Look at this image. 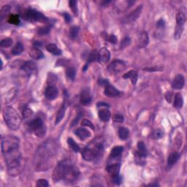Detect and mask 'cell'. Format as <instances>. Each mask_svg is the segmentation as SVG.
<instances>
[{
  "label": "cell",
  "instance_id": "43",
  "mask_svg": "<svg viewBox=\"0 0 187 187\" xmlns=\"http://www.w3.org/2000/svg\"><path fill=\"white\" fill-rule=\"evenodd\" d=\"M113 122L116 123H122L124 122V116L120 115V114H116V115L113 116Z\"/></svg>",
  "mask_w": 187,
  "mask_h": 187
},
{
  "label": "cell",
  "instance_id": "24",
  "mask_svg": "<svg viewBox=\"0 0 187 187\" xmlns=\"http://www.w3.org/2000/svg\"><path fill=\"white\" fill-rule=\"evenodd\" d=\"M46 50L49 51L50 54L55 55V56H59L61 54V50L55 45V44L50 43L46 46Z\"/></svg>",
  "mask_w": 187,
  "mask_h": 187
},
{
  "label": "cell",
  "instance_id": "22",
  "mask_svg": "<svg viewBox=\"0 0 187 187\" xmlns=\"http://www.w3.org/2000/svg\"><path fill=\"white\" fill-rule=\"evenodd\" d=\"M149 43V37L146 32H142L139 37L140 48H145Z\"/></svg>",
  "mask_w": 187,
  "mask_h": 187
},
{
  "label": "cell",
  "instance_id": "14",
  "mask_svg": "<svg viewBox=\"0 0 187 187\" xmlns=\"http://www.w3.org/2000/svg\"><path fill=\"white\" fill-rule=\"evenodd\" d=\"M111 59V53L106 48H102L99 51V62L107 63Z\"/></svg>",
  "mask_w": 187,
  "mask_h": 187
},
{
  "label": "cell",
  "instance_id": "46",
  "mask_svg": "<svg viewBox=\"0 0 187 187\" xmlns=\"http://www.w3.org/2000/svg\"><path fill=\"white\" fill-rule=\"evenodd\" d=\"M129 43H130V39H129L128 37H126L122 41V43H121V48H122H122H124L125 47H127V45H129Z\"/></svg>",
  "mask_w": 187,
  "mask_h": 187
},
{
  "label": "cell",
  "instance_id": "36",
  "mask_svg": "<svg viewBox=\"0 0 187 187\" xmlns=\"http://www.w3.org/2000/svg\"><path fill=\"white\" fill-rule=\"evenodd\" d=\"M8 22L10 23L15 24V25H18L20 23V18L19 16L16 14H13L9 16Z\"/></svg>",
  "mask_w": 187,
  "mask_h": 187
},
{
  "label": "cell",
  "instance_id": "29",
  "mask_svg": "<svg viewBox=\"0 0 187 187\" xmlns=\"http://www.w3.org/2000/svg\"><path fill=\"white\" fill-rule=\"evenodd\" d=\"M23 45H22L21 43H17L15 44L14 47L12 48V50H11V54L13 55H14V56H18V55H20L21 54L22 52H23Z\"/></svg>",
  "mask_w": 187,
  "mask_h": 187
},
{
  "label": "cell",
  "instance_id": "16",
  "mask_svg": "<svg viewBox=\"0 0 187 187\" xmlns=\"http://www.w3.org/2000/svg\"><path fill=\"white\" fill-rule=\"evenodd\" d=\"M185 84V79L182 75H178L175 77L174 80L173 81L172 86L175 89H181L184 87Z\"/></svg>",
  "mask_w": 187,
  "mask_h": 187
},
{
  "label": "cell",
  "instance_id": "18",
  "mask_svg": "<svg viewBox=\"0 0 187 187\" xmlns=\"http://www.w3.org/2000/svg\"><path fill=\"white\" fill-rule=\"evenodd\" d=\"M104 94L105 95L108 96V97H116V96L119 95L120 91L113 86L107 85L105 86Z\"/></svg>",
  "mask_w": 187,
  "mask_h": 187
},
{
  "label": "cell",
  "instance_id": "8",
  "mask_svg": "<svg viewBox=\"0 0 187 187\" xmlns=\"http://www.w3.org/2000/svg\"><path fill=\"white\" fill-rule=\"evenodd\" d=\"M19 139L13 135H6L2 138L1 149L2 152L10 150V149L19 146Z\"/></svg>",
  "mask_w": 187,
  "mask_h": 187
},
{
  "label": "cell",
  "instance_id": "11",
  "mask_svg": "<svg viewBox=\"0 0 187 187\" xmlns=\"http://www.w3.org/2000/svg\"><path fill=\"white\" fill-rule=\"evenodd\" d=\"M21 69L24 70V72H26L28 76H31L32 75L36 74L37 70L36 64L32 61H26V62L22 65Z\"/></svg>",
  "mask_w": 187,
  "mask_h": 187
},
{
  "label": "cell",
  "instance_id": "10",
  "mask_svg": "<svg viewBox=\"0 0 187 187\" xmlns=\"http://www.w3.org/2000/svg\"><path fill=\"white\" fill-rule=\"evenodd\" d=\"M142 8H143L142 5H140L139 7H138L135 10H133L132 12L130 13L129 14H128L124 17V18L123 19V22H124V23H129L135 21L138 18V17H139L140 13H141Z\"/></svg>",
  "mask_w": 187,
  "mask_h": 187
},
{
  "label": "cell",
  "instance_id": "32",
  "mask_svg": "<svg viewBox=\"0 0 187 187\" xmlns=\"http://www.w3.org/2000/svg\"><path fill=\"white\" fill-rule=\"evenodd\" d=\"M184 25H179V24H177L176 27H175V33H174V37L175 39H179L181 38L182 33L184 32Z\"/></svg>",
  "mask_w": 187,
  "mask_h": 187
},
{
  "label": "cell",
  "instance_id": "25",
  "mask_svg": "<svg viewBox=\"0 0 187 187\" xmlns=\"http://www.w3.org/2000/svg\"><path fill=\"white\" fill-rule=\"evenodd\" d=\"M99 118H100L102 122H107L111 118V113L108 110L102 109L99 111Z\"/></svg>",
  "mask_w": 187,
  "mask_h": 187
},
{
  "label": "cell",
  "instance_id": "12",
  "mask_svg": "<svg viewBox=\"0 0 187 187\" xmlns=\"http://www.w3.org/2000/svg\"><path fill=\"white\" fill-rule=\"evenodd\" d=\"M91 92H90L89 89V88H84L81 92V102L85 105H89L91 102Z\"/></svg>",
  "mask_w": 187,
  "mask_h": 187
},
{
  "label": "cell",
  "instance_id": "30",
  "mask_svg": "<svg viewBox=\"0 0 187 187\" xmlns=\"http://www.w3.org/2000/svg\"><path fill=\"white\" fill-rule=\"evenodd\" d=\"M129 132L126 127H120L118 129V137L122 140H127L129 137Z\"/></svg>",
  "mask_w": 187,
  "mask_h": 187
},
{
  "label": "cell",
  "instance_id": "6",
  "mask_svg": "<svg viewBox=\"0 0 187 187\" xmlns=\"http://www.w3.org/2000/svg\"><path fill=\"white\" fill-rule=\"evenodd\" d=\"M21 17L24 21L29 22L36 21H45L47 20L45 15L39 11L32 10V9H26L21 13Z\"/></svg>",
  "mask_w": 187,
  "mask_h": 187
},
{
  "label": "cell",
  "instance_id": "5",
  "mask_svg": "<svg viewBox=\"0 0 187 187\" xmlns=\"http://www.w3.org/2000/svg\"><path fill=\"white\" fill-rule=\"evenodd\" d=\"M103 152V146L101 143L89 145L83 149L82 156L83 159L90 162L95 159Z\"/></svg>",
  "mask_w": 187,
  "mask_h": 187
},
{
  "label": "cell",
  "instance_id": "20",
  "mask_svg": "<svg viewBox=\"0 0 187 187\" xmlns=\"http://www.w3.org/2000/svg\"><path fill=\"white\" fill-rule=\"evenodd\" d=\"M29 56L34 59H41L44 57V54L38 48L34 47L29 50Z\"/></svg>",
  "mask_w": 187,
  "mask_h": 187
},
{
  "label": "cell",
  "instance_id": "34",
  "mask_svg": "<svg viewBox=\"0 0 187 187\" xmlns=\"http://www.w3.org/2000/svg\"><path fill=\"white\" fill-rule=\"evenodd\" d=\"M67 143L69 145L70 148H71L75 152H78L80 151V147L78 146V145L75 142V140L72 138H69L67 139Z\"/></svg>",
  "mask_w": 187,
  "mask_h": 187
},
{
  "label": "cell",
  "instance_id": "1",
  "mask_svg": "<svg viewBox=\"0 0 187 187\" xmlns=\"http://www.w3.org/2000/svg\"><path fill=\"white\" fill-rule=\"evenodd\" d=\"M57 153V145L53 140L44 142L38 147L34 156V165L37 170H46L51 165Z\"/></svg>",
  "mask_w": 187,
  "mask_h": 187
},
{
  "label": "cell",
  "instance_id": "21",
  "mask_svg": "<svg viewBox=\"0 0 187 187\" xmlns=\"http://www.w3.org/2000/svg\"><path fill=\"white\" fill-rule=\"evenodd\" d=\"M123 78L124 79H130L133 85H135L136 83L138 81V72L135 71V70H131L127 73H125L124 75H123Z\"/></svg>",
  "mask_w": 187,
  "mask_h": 187
},
{
  "label": "cell",
  "instance_id": "28",
  "mask_svg": "<svg viewBox=\"0 0 187 187\" xmlns=\"http://www.w3.org/2000/svg\"><path fill=\"white\" fill-rule=\"evenodd\" d=\"M65 111H66V103L65 102L63 103L62 106H61L60 107V109L59 110L58 113H57L56 118V124H59V123L63 119L64 116H65Z\"/></svg>",
  "mask_w": 187,
  "mask_h": 187
},
{
  "label": "cell",
  "instance_id": "13",
  "mask_svg": "<svg viewBox=\"0 0 187 187\" xmlns=\"http://www.w3.org/2000/svg\"><path fill=\"white\" fill-rule=\"evenodd\" d=\"M58 95V90L54 85H49L45 89V96L49 100H54Z\"/></svg>",
  "mask_w": 187,
  "mask_h": 187
},
{
  "label": "cell",
  "instance_id": "55",
  "mask_svg": "<svg viewBox=\"0 0 187 187\" xmlns=\"http://www.w3.org/2000/svg\"><path fill=\"white\" fill-rule=\"evenodd\" d=\"M150 186H159V184H150Z\"/></svg>",
  "mask_w": 187,
  "mask_h": 187
},
{
  "label": "cell",
  "instance_id": "44",
  "mask_svg": "<svg viewBox=\"0 0 187 187\" xmlns=\"http://www.w3.org/2000/svg\"><path fill=\"white\" fill-rule=\"evenodd\" d=\"M49 186L48 181L45 179H39L37 182V186L38 187H47Z\"/></svg>",
  "mask_w": 187,
  "mask_h": 187
},
{
  "label": "cell",
  "instance_id": "17",
  "mask_svg": "<svg viewBox=\"0 0 187 187\" xmlns=\"http://www.w3.org/2000/svg\"><path fill=\"white\" fill-rule=\"evenodd\" d=\"M120 168H121V164L119 163H118V162H116V163L109 164L107 166L106 169H107V173H108L109 174L113 177V176H115V175H119Z\"/></svg>",
  "mask_w": 187,
  "mask_h": 187
},
{
  "label": "cell",
  "instance_id": "27",
  "mask_svg": "<svg viewBox=\"0 0 187 187\" xmlns=\"http://www.w3.org/2000/svg\"><path fill=\"white\" fill-rule=\"evenodd\" d=\"M184 104L183 96L181 93H176L175 96L174 100V107L175 108H181Z\"/></svg>",
  "mask_w": 187,
  "mask_h": 187
},
{
  "label": "cell",
  "instance_id": "41",
  "mask_svg": "<svg viewBox=\"0 0 187 187\" xmlns=\"http://www.w3.org/2000/svg\"><path fill=\"white\" fill-rule=\"evenodd\" d=\"M69 4H70V8L72 9V12L75 15L77 14L78 13V8H77V2L75 1V0H72V1L69 2Z\"/></svg>",
  "mask_w": 187,
  "mask_h": 187
},
{
  "label": "cell",
  "instance_id": "26",
  "mask_svg": "<svg viewBox=\"0 0 187 187\" xmlns=\"http://www.w3.org/2000/svg\"><path fill=\"white\" fill-rule=\"evenodd\" d=\"M180 158V154L177 152L171 153L168 159V167H172Z\"/></svg>",
  "mask_w": 187,
  "mask_h": 187
},
{
  "label": "cell",
  "instance_id": "15",
  "mask_svg": "<svg viewBox=\"0 0 187 187\" xmlns=\"http://www.w3.org/2000/svg\"><path fill=\"white\" fill-rule=\"evenodd\" d=\"M123 151H124V148H123L122 146H115L113 149H112L109 159H111L112 161H113V160L119 159L121 157H122Z\"/></svg>",
  "mask_w": 187,
  "mask_h": 187
},
{
  "label": "cell",
  "instance_id": "48",
  "mask_svg": "<svg viewBox=\"0 0 187 187\" xmlns=\"http://www.w3.org/2000/svg\"><path fill=\"white\" fill-rule=\"evenodd\" d=\"M32 111H31L30 109H26L23 113V115L24 116V118L29 117V116L32 115Z\"/></svg>",
  "mask_w": 187,
  "mask_h": 187
},
{
  "label": "cell",
  "instance_id": "37",
  "mask_svg": "<svg viewBox=\"0 0 187 187\" xmlns=\"http://www.w3.org/2000/svg\"><path fill=\"white\" fill-rule=\"evenodd\" d=\"M13 41L11 38H5L1 41L0 45L2 48H9L13 45Z\"/></svg>",
  "mask_w": 187,
  "mask_h": 187
},
{
  "label": "cell",
  "instance_id": "31",
  "mask_svg": "<svg viewBox=\"0 0 187 187\" xmlns=\"http://www.w3.org/2000/svg\"><path fill=\"white\" fill-rule=\"evenodd\" d=\"M102 36L105 40L108 41L109 43L112 44H116L117 43V38L114 34H108L107 33H102Z\"/></svg>",
  "mask_w": 187,
  "mask_h": 187
},
{
  "label": "cell",
  "instance_id": "51",
  "mask_svg": "<svg viewBox=\"0 0 187 187\" xmlns=\"http://www.w3.org/2000/svg\"><path fill=\"white\" fill-rule=\"evenodd\" d=\"M64 17H65V21H66V22H67V23H69V22H70L72 21L71 16H70V15L67 13H64Z\"/></svg>",
  "mask_w": 187,
  "mask_h": 187
},
{
  "label": "cell",
  "instance_id": "33",
  "mask_svg": "<svg viewBox=\"0 0 187 187\" xmlns=\"http://www.w3.org/2000/svg\"><path fill=\"white\" fill-rule=\"evenodd\" d=\"M75 73L76 70L74 67H68L67 70H66V75H67V78L70 79V80L73 81L75 79Z\"/></svg>",
  "mask_w": 187,
  "mask_h": 187
},
{
  "label": "cell",
  "instance_id": "45",
  "mask_svg": "<svg viewBox=\"0 0 187 187\" xmlns=\"http://www.w3.org/2000/svg\"><path fill=\"white\" fill-rule=\"evenodd\" d=\"M81 124H82V126L83 127H90L91 129H94V125L92 124V123L87 119H83L82 121Z\"/></svg>",
  "mask_w": 187,
  "mask_h": 187
},
{
  "label": "cell",
  "instance_id": "54",
  "mask_svg": "<svg viewBox=\"0 0 187 187\" xmlns=\"http://www.w3.org/2000/svg\"><path fill=\"white\" fill-rule=\"evenodd\" d=\"M34 45H35V47H38V46L42 45L43 44H42V43H40V42L36 41V42H34Z\"/></svg>",
  "mask_w": 187,
  "mask_h": 187
},
{
  "label": "cell",
  "instance_id": "39",
  "mask_svg": "<svg viewBox=\"0 0 187 187\" xmlns=\"http://www.w3.org/2000/svg\"><path fill=\"white\" fill-rule=\"evenodd\" d=\"M50 28L49 26H43L37 30V34L39 35H46L50 32Z\"/></svg>",
  "mask_w": 187,
  "mask_h": 187
},
{
  "label": "cell",
  "instance_id": "2",
  "mask_svg": "<svg viewBox=\"0 0 187 187\" xmlns=\"http://www.w3.org/2000/svg\"><path fill=\"white\" fill-rule=\"evenodd\" d=\"M80 175V171L77 166L70 159H64L57 164L52 175L55 182L65 181L68 183L75 181Z\"/></svg>",
  "mask_w": 187,
  "mask_h": 187
},
{
  "label": "cell",
  "instance_id": "35",
  "mask_svg": "<svg viewBox=\"0 0 187 187\" xmlns=\"http://www.w3.org/2000/svg\"><path fill=\"white\" fill-rule=\"evenodd\" d=\"M176 21H177V24H179V25L184 26V23H185V21H186V15L184 14V13L179 12L178 13Z\"/></svg>",
  "mask_w": 187,
  "mask_h": 187
},
{
  "label": "cell",
  "instance_id": "52",
  "mask_svg": "<svg viewBox=\"0 0 187 187\" xmlns=\"http://www.w3.org/2000/svg\"><path fill=\"white\" fill-rule=\"evenodd\" d=\"M98 83L101 86H105V85L107 86V85H108V81L101 78V79H100V80H99Z\"/></svg>",
  "mask_w": 187,
  "mask_h": 187
},
{
  "label": "cell",
  "instance_id": "42",
  "mask_svg": "<svg viewBox=\"0 0 187 187\" xmlns=\"http://www.w3.org/2000/svg\"><path fill=\"white\" fill-rule=\"evenodd\" d=\"M163 135H164V133L161 129H157V130H155L153 132V135H152L153 138H154V139H159V138H162L163 137Z\"/></svg>",
  "mask_w": 187,
  "mask_h": 187
},
{
  "label": "cell",
  "instance_id": "49",
  "mask_svg": "<svg viewBox=\"0 0 187 187\" xmlns=\"http://www.w3.org/2000/svg\"><path fill=\"white\" fill-rule=\"evenodd\" d=\"M164 25H165V23H164V20H162V19H160L159 21L157 22V27L160 28V29L164 28Z\"/></svg>",
  "mask_w": 187,
  "mask_h": 187
},
{
  "label": "cell",
  "instance_id": "38",
  "mask_svg": "<svg viewBox=\"0 0 187 187\" xmlns=\"http://www.w3.org/2000/svg\"><path fill=\"white\" fill-rule=\"evenodd\" d=\"M10 7L9 5H4L3 8H2L1 12H0V18H1V20H2L4 17L8 15L9 12H10Z\"/></svg>",
  "mask_w": 187,
  "mask_h": 187
},
{
  "label": "cell",
  "instance_id": "40",
  "mask_svg": "<svg viewBox=\"0 0 187 187\" xmlns=\"http://www.w3.org/2000/svg\"><path fill=\"white\" fill-rule=\"evenodd\" d=\"M79 32V27L78 26H72V27L70 29V37H72V38H75V37H77Z\"/></svg>",
  "mask_w": 187,
  "mask_h": 187
},
{
  "label": "cell",
  "instance_id": "23",
  "mask_svg": "<svg viewBox=\"0 0 187 187\" xmlns=\"http://www.w3.org/2000/svg\"><path fill=\"white\" fill-rule=\"evenodd\" d=\"M138 154L139 157L145 158L148 155V151H147L146 145L144 144L143 142H139L138 143Z\"/></svg>",
  "mask_w": 187,
  "mask_h": 187
},
{
  "label": "cell",
  "instance_id": "19",
  "mask_svg": "<svg viewBox=\"0 0 187 187\" xmlns=\"http://www.w3.org/2000/svg\"><path fill=\"white\" fill-rule=\"evenodd\" d=\"M75 135L82 140H84L86 139V138H89L90 136H91V132H90L88 129L84 128L78 129L75 132Z\"/></svg>",
  "mask_w": 187,
  "mask_h": 187
},
{
  "label": "cell",
  "instance_id": "47",
  "mask_svg": "<svg viewBox=\"0 0 187 187\" xmlns=\"http://www.w3.org/2000/svg\"><path fill=\"white\" fill-rule=\"evenodd\" d=\"M112 180H113V183L116 184V185H119V184L122 183V177H121L119 175L113 176L112 177Z\"/></svg>",
  "mask_w": 187,
  "mask_h": 187
},
{
  "label": "cell",
  "instance_id": "9",
  "mask_svg": "<svg viewBox=\"0 0 187 187\" xmlns=\"http://www.w3.org/2000/svg\"><path fill=\"white\" fill-rule=\"evenodd\" d=\"M125 68H126V65H125L124 61L116 59V60L112 61L108 65L107 71L111 74H118L122 72Z\"/></svg>",
  "mask_w": 187,
  "mask_h": 187
},
{
  "label": "cell",
  "instance_id": "7",
  "mask_svg": "<svg viewBox=\"0 0 187 187\" xmlns=\"http://www.w3.org/2000/svg\"><path fill=\"white\" fill-rule=\"evenodd\" d=\"M29 128L35 135L39 138H43L46 133V127L43 120L39 118L31 121L29 124Z\"/></svg>",
  "mask_w": 187,
  "mask_h": 187
},
{
  "label": "cell",
  "instance_id": "3",
  "mask_svg": "<svg viewBox=\"0 0 187 187\" xmlns=\"http://www.w3.org/2000/svg\"><path fill=\"white\" fill-rule=\"evenodd\" d=\"M2 154L8 166V173L13 176L18 174L21 163V153L20 151L19 146L3 152Z\"/></svg>",
  "mask_w": 187,
  "mask_h": 187
},
{
  "label": "cell",
  "instance_id": "50",
  "mask_svg": "<svg viewBox=\"0 0 187 187\" xmlns=\"http://www.w3.org/2000/svg\"><path fill=\"white\" fill-rule=\"evenodd\" d=\"M172 98H173V93L172 92H168L166 94V99L167 101L168 102H172Z\"/></svg>",
  "mask_w": 187,
  "mask_h": 187
},
{
  "label": "cell",
  "instance_id": "53",
  "mask_svg": "<svg viewBox=\"0 0 187 187\" xmlns=\"http://www.w3.org/2000/svg\"><path fill=\"white\" fill-rule=\"evenodd\" d=\"M98 107H101V106H105V107H109V105L107 104V103H104V102H99L97 104Z\"/></svg>",
  "mask_w": 187,
  "mask_h": 187
},
{
  "label": "cell",
  "instance_id": "4",
  "mask_svg": "<svg viewBox=\"0 0 187 187\" xmlns=\"http://www.w3.org/2000/svg\"><path fill=\"white\" fill-rule=\"evenodd\" d=\"M3 117L7 126L12 130L19 129L21 124V119L19 114L12 107H7L4 109Z\"/></svg>",
  "mask_w": 187,
  "mask_h": 187
}]
</instances>
